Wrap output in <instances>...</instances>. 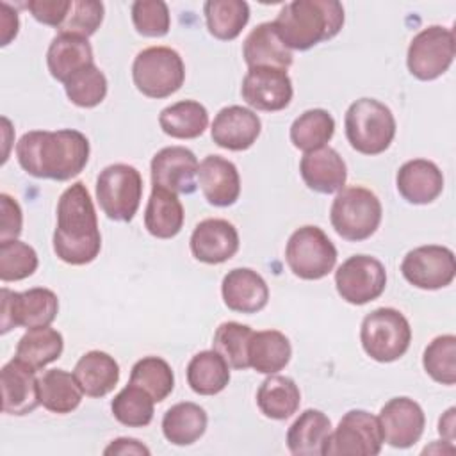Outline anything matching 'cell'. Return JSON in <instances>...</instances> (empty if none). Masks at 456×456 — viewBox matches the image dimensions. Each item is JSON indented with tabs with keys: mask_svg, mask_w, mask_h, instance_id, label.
<instances>
[{
	"mask_svg": "<svg viewBox=\"0 0 456 456\" xmlns=\"http://www.w3.org/2000/svg\"><path fill=\"white\" fill-rule=\"evenodd\" d=\"M89 139L73 128L30 130L16 144V159L25 173L57 182L80 175L89 160Z\"/></svg>",
	"mask_w": 456,
	"mask_h": 456,
	"instance_id": "1",
	"label": "cell"
},
{
	"mask_svg": "<svg viewBox=\"0 0 456 456\" xmlns=\"http://www.w3.org/2000/svg\"><path fill=\"white\" fill-rule=\"evenodd\" d=\"M100 249L102 235L91 194L82 182H75L57 203L53 251L69 265H86L100 255Z\"/></svg>",
	"mask_w": 456,
	"mask_h": 456,
	"instance_id": "2",
	"label": "cell"
},
{
	"mask_svg": "<svg viewBox=\"0 0 456 456\" xmlns=\"http://www.w3.org/2000/svg\"><path fill=\"white\" fill-rule=\"evenodd\" d=\"M289 50H310L333 39L344 25V7L337 0H294L273 21Z\"/></svg>",
	"mask_w": 456,
	"mask_h": 456,
	"instance_id": "3",
	"label": "cell"
},
{
	"mask_svg": "<svg viewBox=\"0 0 456 456\" xmlns=\"http://www.w3.org/2000/svg\"><path fill=\"white\" fill-rule=\"evenodd\" d=\"M344 128L353 150L363 155H379L388 150L395 137V118L385 103L360 98L349 105Z\"/></svg>",
	"mask_w": 456,
	"mask_h": 456,
	"instance_id": "4",
	"label": "cell"
},
{
	"mask_svg": "<svg viewBox=\"0 0 456 456\" xmlns=\"http://www.w3.org/2000/svg\"><path fill=\"white\" fill-rule=\"evenodd\" d=\"M383 208L379 198L367 187L351 185L337 192L330 221L333 230L349 242H360L374 235L381 223Z\"/></svg>",
	"mask_w": 456,
	"mask_h": 456,
	"instance_id": "5",
	"label": "cell"
},
{
	"mask_svg": "<svg viewBox=\"0 0 456 456\" xmlns=\"http://www.w3.org/2000/svg\"><path fill=\"white\" fill-rule=\"evenodd\" d=\"M360 342L372 360L381 363L395 362L410 347L411 328L399 310L381 306L363 317Z\"/></svg>",
	"mask_w": 456,
	"mask_h": 456,
	"instance_id": "6",
	"label": "cell"
},
{
	"mask_svg": "<svg viewBox=\"0 0 456 456\" xmlns=\"http://www.w3.org/2000/svg\"><path fill=\"white\" fill-rule=\"evenodd\" d=\"M132 78L139 93L148 98H167L185 80V66L180 53L169 46H148L132 64Z\"/></svg>",
	"mask_w": 456,
	"mask_h": 456,
	"instance_id": "7",
	"label": "cell"
},
{
	"mask_svg": "<svg viewBox=\"0 0 456 456\" xmlns=\"http://www.w3.org/2000/svg\"><path fill=\"white\" fill-rule=\"evenodd\" d=\"M142 198V176L128 164H110L96 178V200L103 214L119 223H130Z\"/></svg>",
	"mask_w": 456,
	"mask_h": 456,
	"instance_id": "8",
	"label": "cell"
},
{
	"mask_svg": "<svg viewBox=\"0 0 456 456\" xmlns=\"http://www.w3.org/2000/svg\"><path fill=\"white\" fill-rule=\"evenodd\" d=\"M285 260L301 280H321L337 264V248L330 237L314 224L297 228L287 240Z\"/></svg>",
	"mask_w": 456,
	"mask_h": 456,
	"instance_id": "9",
	"label": "cell"
},
{
	"mask_svg": "<svg viewBox=\"0 0 456 456\" xmlns=\"http://www.w3.org/2000/svg\"><path fill=\"white\" fill-rule=\"evenodd\" d=\"M0 331L5 335L12 328H43L50 326L59 312L57 294L45 287H34L23 292L0 290Z\"/></svg>",
	"mask_w": 456,
	"mask_h": 456,
	"instance_id": "10",
	"label": "cell"
},
{
	"mask_svg": "<svg viewBox=\"0 0 456 456\" xmlns=\"http://www.w3.org/2000/svg\"><path fill=\"white\" fill-rule=\"evenodd\" d=\"M383 445L378 417L365 410H349L331 431L322 456H376Z\"/></svg>",
	"mask_w": 456,
	"mask_h": 456,
	"instance_id": "11",
	"label": "cell"
},
{
	"mask_svg": "<svg viewBox=\"0 0 456 456\" xmlns=\"http://www.w3.org/2000/svg\"><path fill=\"white\" fill-rule=\"evenodd\" d=\"M454 61V32L442 25L422 28L410 41L406 64L419 80H435L444 75Z\"/></svg>",
	"mask_w": 456,
	"mask_h": 456,
	"instance_id": "12",
	"label": "cell"
},
{
	"mask_svg": "<svg viewBox=\"0 0 456 456\" xmlns=\"http://www.w3.org/2000/svg\"><path fill=\"white\" fill-rule=\"evenodd\" d=\"M335 287L346 303H370L385 292V265L370 255H353L335 271Z\"/></svg>",
	"mask_w": 456,
	"mask_h": 456,
	"instance_id": "13",
	"label": "cell"
},
{
	"mask_svg": "<svg viewBox=\"0 0 456 456\" xmlns=\"http://www.w3.org/2000/svg\"><path fill=\"white\" fill-rule=\"evenodd\" d=\"M401 273L408 283L424 290H438L452 283L456 276L454 253L438 244L419 246L408 251L401 262Z\"/></svg>",
	"mask_w": 456,
	"mask_h": 456,
	"instance_id": "14",
	"label": "cell"
},
{
	"mask_svg": "<svg viewBox=\"0 0 456 456\" xmlns=\"http://www.w3.org/2000/svg\"><path fill=\"white\" fill-rule=\"evenodd\" d=\"M242 100L265 112H276L289 107L294 89L287 69L256 66L249 68L240 86Z\"/></svg>",
	"mask_w": 456,
	"mask_h": 456,
	"instance_id": "15",
	"label": "cell"
},
{
	"mask_svg": "<svg viewBox=\"0 0 456 456\" xmlns=\"http://www.w3.org/2000/svg\"><path fill=\"white\" fill-rule=\"evenodd\" d=\"M196 155L185 146H167L151 159V185L167 189L175 194H192L198 187Z\"/></svg>",
	"mask_w": 456,
	"mask_h": 456,
	"instance_id": "16",
	"label": "cell"
},
{
	"mask_svg": "<svg viewBox=\"0 0 456 456\" xmlns=\"http://www.w3.org/2000/svg\"><path fill=\"white\" fill-rule=\"evenodd\" d=\"M379 428L383 442L395 449H408L415 445L426 426V415L419 403L410 397H392L379 411Z\"/></svg>",
	"mask_w": 456,
	"mask_h": 456,
	"instance_id": "17",
	"label": "cell"
},
{
	"mask_svg": "<svg viewBox=\"0 0 456 456\" xmlns=\"http://www.w3.org/2000/svg\"><path fill=\"white\" fill-rule=\"evenodd\" d=\"M0 387L2 411L7 415H28L41 404L36 369L16 356L2 367Z\"/></svg>",
	"mask_w": 456,
	"mask_h": 456,
	"instance_id": "18",
	"label": "cell"
},
{
	"mask_svg": "<svg viewBox=\"0 0 456 456\" xmlns=\"http://www.w3.org/2000/svg\"><path fill=\"white\" fill-rule=\"evenodd\" d=\"M262 132L260 118L246 107L230 105L223 107L210 128L212 141L230 151H244L251 148Z\"/></svg>",
	"mask_w": 456,
	"mask_h": 456,
	"instance_id": "19",
	"label": "cell"
},
{
	"mask_svg": "<svg viewBox=\"0 0 456 456\" xmlns=\"http://www.w3.org/2000/svg\"><path fill=\"white\" fill-rule=\"evenodd\" d=\"M191 253L203 264H223L239 249L237 228L219 217L203 219L191 235Z\"/></svg>",
	"mask_w": 456,
	"mask_h": 456,
	"instance_id": "20",
	"label": "cell"
},
{
	"mask_svg": "<svg viewBox=\"0 0 456 456\" xmlns=\"http://www.w3.org/2000/svg\"><path fill=\"white\" fill-rule=\"evenodd\" d=\"M223 301L232 312L256 314L269 301V287L265 280L249 267H237L226 273L221 283Z\"/></svg>",
	"mask_w": 456,
	"mask_h": 456,
	"instance_id": "21",
	"label": "cell"
},
{
	"mask_svg": "<svg viewBox=\"0 0 456 456\" xmlns=\"http://www.w3.org/2000/svg\"><path fill=\"white\" fill-rule=\"evenodd\" d=\"M299 173L308 189L321 194H333L344 189L347 167L337 150L322 146L306 151L299 162Z\"/></svg>",
	"mask_w": 456,
	"mask_h": 456,
	"instance_id": "22",
	"label": "cell"
},
{
	"mask_svg": "<svg viewBox=\"0 0 456 456\" xmlns=\"http://www.w3.org/2000/svg\"><path fill=\"white\" fill-rule=\"evenodd\" d=\"M198 185L214 207H230L239 200L240 176L233 162L221 155H207L198 167Z\"/></svg>",
	"mask_w": 456,
	"mask_h": 456,
	"instance_id": "23",
	"label": "cell"
},
{
	"mask_svg": "<svg viewBox=\"0 0 456 456\" xmlns=\"http://www.w3.org/2000/svg\"><path fill=\"white\" fill-rule=\"evenodd\" d=\"M395 187L408 203L428 205L442 194L444 175L435 162L413 159L399 167L395 175Z\"/></svg>",
	"mask_w": 456,
	"mask_h": 456,
	"instance_id": "24",
	"label": "cell"
},
{
	"mask_svg": "<svg viewBox=\"0 0 456 456\" xmlns=\"http://www.w3.org/2000/svg\"><path fill=\"white\" fill-rule=\"evenodd\" d=\"M242 57L249 68L267 66L289 69L292 64V52L280 39L274 23L265 21L256 25L244 39Z\"/></svg>",
	"mask_w": 456,
	"mask_h": 456,
	"instance_id": "25",
	"label": "cell"
},
{
	"mask_svg": "<svg viewBox=\"0 0 456 456\" xmlns=\"http://www.w3.org/2000/svg\"><path fill=\"white\" fill-rule=\"evenodd\" d=\"M73 376L86 395L103 397L118 385L119 365L105 351H89L75 363Z\"/></svg>",
	"mask_w": 456,
	"mask_h": 456,
	"instance_id": "26",
	"label": "cell"
},
{
	"mask_svg": "<svg viewBox=\"0 0 456 456\" xmlns=\"http://www.w3.org/2000/svg\"><path fill=\"white\" fill-rule=\"evenodd\" d=\"M46 64L50 75L64 84L78 69L94 64L93 48L86 37L73 34H59L52 39L48 46Z\"/></svg>",
	"mask_w": 456,
	"mask_h": 456,
	"instance_id": "27",
	"label": "cell"
},
{
	"mask_svg": "<svg viewBox=\"0 0 456 456\" xmlns=\"http://www.w3.org/2000/svg\"><path fill=\"white\" fill-rule=\"evenodd\" d=\"M330 435V417L321 410L308 408L290 424L287 431V447L294 456H322Z\"/></svg>",
	"mask_w": 456,
	"mask_h": 456,
	"instance_id": "28",
	"label": "cell"
},
{
	"mask_svg": "<svg viewBox=\"0 0 456 456\" xmlns=\"http://www.w3.org/2000/svg\"><path fill=\"white\" fill-rule=\"evenodd\" d=\"M144 226L157 239H173L178 235L183 226V207L178 196L153 185L144 210Z\"/></svg>",
	"mask_w": 456,
	"mask_h": 456,
	"instance_id": "29",
	"label": "cell"
},
{
	"mask_svg": "<svg viewBox=\"0 0 456 456\" xmlns=\"http://www.w3.org/2000/svg\"><path fill=\"white\" fill-rule=\"evenodd\" d=\"M299 403V387L289 376L269 374L256 390V404L267 419L285 420L297 411Z\"/></svg>",
	"mask_w": 456,
	"mask_h": 456,
	"instance_id": "30",
	"label": "cell"
},
{
	"mask_svg": "<svg viewBox=\"0 0 456 456\" xmlns=\"http://www.w3.org/2000/svg\"><path fill=\"white\" fill-rule=\"evenodd\" d=\"M207 422V411L200 404L183 401L164 413L162 433L173 445H191L203 436Z\"/></svg>",
	"mask_w": 456,
	"mask_h": 456,
	"instance_id": "31",
	"label": "cell"
},
{
	"mask_svg": "<svg viewBox=\"0 0 456 456\" xmlns=\"http://www.w3.org/2000/svg\"><path fill=\"white\" fill-rule=\"evenodd\" d=\"M187 383L200 395H216L230 383V365L214 349L200 351L187 365Z\"/></svg>",
	"mask_w": 456,
	"mask_h": 456,
	"instance_id": "32",
	"label": "cell"
},
{
	"mask_svg": "<svg viewBox=\"0 0 456 456\" xmlns=\"http://www.w3.org/2000/svg\"><path fill=\"white\" fill-rule=\"evenodd\" d=\"M82 394L75 376L64 369H50L39 378V401L52 413H71L78 408Z\"/></svg>",
	"mask_w": 456,
	"mask_h": 456,
	"instance_id": "33",
	"label": "cell"
},
{
	"mask_svg": "<svg viewBox=\"0 0 456 456\" xmlns=\"http://www.w3.org/2000/svg\"><path fill=\"white\" fill-rule=\"evenodd\" d=\"M292 356L289 338L278 330L255 331L249 342V367L260 374H276Z\"/></svg>",
	"mask_w": 456,
	"mask_h": 456,
	"instance_id": "34",
	"label": "cell"
},
{
	"mask_svg": "<svg viewBox=\"0 0 456 456\" xmlns=\"http://www.w3.org/2000/svg\"><path fill=\"white\" fill-rule=\"evenodd\" d=\"M162 132L175 139H196L208 126V112L196 100H182L160 110Z\"/></svg>",
	"mask_w": 456,
	"mask_h": 456,
	"instance_id": "35",
	"label": "cell"
},
{
	"mask_svg": "<svg viewBox=\"0 0 456 456\" xmlns=\"http://www.w3.org/2000/svg\"><path fill=\"white\" fill-rule=\"evenodd\" d=\"M203 14L210 36L221 41L235 39L249 21V5L244 0H208Z\"/></svg>",
	"mask_w": 456,
	"mask_h": 456,
	"instance_id": "36",
	"label": "cell"
},
{
	"mask_svg": "<svg viewBox=\"0 0 456 456\" xmlns=\"http://www.w3.org/2000/svg\"><path fill=\"white\" fill-rule=\"evenodd\" d=\"M64 349L62 335L50 328H30L23 337L18 340L16 346V358L23 360L36 370L43 369L45 365L55 362Z\"/></svg>",
	"mask_w": 456,
	"mask_h": 456,
	"instance_id": "37",
	"label": "cell"
},
{
	"mask_svg": "<svg viewBox=\"0 0 456 456\" xmlns=\"http://www.w3.org/2000/svg\"><path fill=\"white\" fill-rule=\"evenodd\" d=\"M335 134V119L324 109H310L299 114L290 125V141L301 151L326 146Z\"/></svg>",
	"mask_w": 456,
	"mask_h": 456,
	"instance_id": "38",
	"label": "cell"
},
{
	"mask_svg": "<svg viewBox=\"0 0 456 456\" xmlns=\"http://www.w3.org/2000/svg\"><path fill=\"white\" fill-rule=\"evenodd\" d=\"M128 383L141 387L155 403H160L173 392L175 374L171 365L160 356H144L134 363Z\"/></svg>",
	"mask_w": 456,
	"mask_h": 456,
	"instance_id": "39",
	"label": "cell"
},
{
	"mask_svg": "<svg viewBox=\"0 0 456 456\" xmlns=\"http://www.w3.org/2000/svg\"><path fill=\"white\" fill-rule=\"evenodd\" d=\"M253 333L255 331L246 324H240L235 321L223 322L214 333L212 349L217 351L232 369H237V370L248 369L249 367L248 351H249V342Z\"/></svg>",
	"mask_w": 456,
	"mask_h": 456,
	"instance_id": "40",
	"label": "cell"
},
{
	"mask_svg": "<svg viewBox=\"0 0 456 456\" xmlns=\"http://www.w3.org/2000/svg\"><path fill=\"white\" fill-rule=\"evenodd\" d=\"M153 404L155 401L146 390L128 383L114 395L110 410L119 424L128 428H144L153 419Z\"/></svg>",
	"mask_w": 456,
	"mask_h": 456,
	"instance_id": "41",
	"label": "cell"
},
{
	"mask_svg": "<svg viewBox=\"0 0 456 456\" xmlns=\"http://www.w3.org/2000/svg\"><path fill=\"white\" fill-rule=\"evenodd\" d=\"M64 91L71 103L82 109H91L105 100L107 78L96 64H89L64 82Z\"/></svg>",
	"mask_w": 456,
	"mask_h": 456,
	"instance_id": "42",
	"label": "cell"
},
{
	"mask_svg": "<svg viewBox=\"0 0 456 456\" xmlns=\"http://www.w3.org/2000/svg\"><path fill=\"white\" fill-rule=\"evenodd\" d=\"M422 365L431 379L452 387L456 383V337L451 333L435 337L424 349Z\"/></svg>",
	"mask_w": 456,
	"mask_h": 456,
	"instance_id": "43",
	"label": "cell"
},
{
	"mask_svg": "<svg viewBox=\"0 0 456 456\" xmlns=\"http://www.w3.org/2000/svg\"><path fill=\"white\" fill-rule=\"evenodd\" d=\"M39 260L27 242L18 239L0 242V278L2 281H20L34 274Z\"/></svg>",
	"mask_w": 456,
	"mask_h": 456,
	"instance_id": "44",
	"label": "cell"
},
{
	"mask_svg": "<svg viewBox=\"0 0 456 456\" xmlns=\"http://www.w3.org/2000/svg\"><path fill=\"white\" fill-rule=\"evenodd\" d=\"M132 21L144 37H162L169 32L171 16L162 0H137L132 4Z\"/></svg>",
	"mask_w": 456,
	"mask_h": 456,
	"instance_id": "45",
	"label": "cell"
},
{
	"mask_svg": "<svg viewBox=\"0 0 456 456\" xmlns=\"http://www.w3.org/2000/svg\"><path fill=\"white\" fill-rule=\"evenodd\" d=\"M103 4L96 0H73L66 21L57 28L59 34H73L80 37L93 36L103 21Z\"/></svg>",
	"mask_w": 456,
	"mask_h": 456,
	"instance_id": "46",
	"label": "cell"
},
{
	"mask_svg": "<svg viewBox=\"0 0 456 456\" xmlns=\"http://www.w3.org/2000/svg\"><path fill=\"white\" fill-rule=\"evenodd\" d=\"M71 2L73 0H28L25 7L36 21L59 28L69 14Z\"/></svg>",
	"mask_w": 456,
	"mask_h": 456,
	"instance_id": "47",
	"label": "cell"
},
{
	"mask_svg": "<svg viewBox=\"0 0 456 456\" xmlns=\"http://www.w3.org/2000/svg\"><path fill=\"white\" fill-rule=\"evenodd\" d=\"M0 212H2L0 242L18 239V235L21 233V226H23V214H21L18 201L12 196L2 192L0 194Z\"/></svg>",
	"mask_w": 456,
	"mask_h": 456,
	"instance_id": "48",
	"label": "cell"
},
{
	"mask_svg": "<svg viewBox=\"0 0 456 456\" xmlns=\"http://www.w3.org/2000/svg\"><path fill=\"white\" fill-rule=\"evenodd\" d=\"M103 454H119V456H126V454H135V456H148L150 454V449L141 444L139 440L135 438H116L112 440L105 449H103Z\"/></svg>",
	"mask_w": 456,
	"mask_h": 456,
	"instance_id": "49",
	"label": "cell"
},
{
	"mask_svg": "<svg viewBox=\"0 0 456 456\" xmlns=\"http://www.w3.org/2000/svg\"><path fill=\"white\" fill-rule=\"evenodd\" d=\"M18 27H20V20H18V12L14 9H11L9 4L2 2V20H0V28H2V46H7L18 34Z\"/></svg>",
	"mask_w": 456,
	"mask_h": 456,
	"instance_id": "50",
	"label": "cell"
},
{
	"mask_svg": "<svg viewBox=\"0 0 456 456\" xmlns=\"http://www.w3.org/2000/svg\"><path fill=\"white\" fill-rule=\"evenodd\" d=\"M454 408H449L438 420V433L445 438V442H452L454 440Z\"/></svg>",
	"mask_w": 456,
	"mask_h": 456,
	"instance_id": "51",
	"label": "cell"
}]
</instances>
